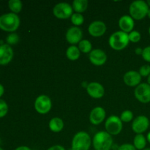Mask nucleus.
<instances>
[{"instance_id": "obj_30", "label": "nucleus", "mask_w": 150, "mask_h": 150, "mask_svg": "<svg viewBox=\"0 0 150 150\" xmlns=\"http://www.w3.org/2000/svg\"><path fill=\"white\" fill-rule=\"evenodd\" d=\"M139 74L142 77H148L150 75V65L149 64H144L140 67L139 71Z\"/></svg>"}, {"instance_id": "obj_15", "label": "nucleus", "mask_w": 150, "mask_h": 150, "mask_svg": "<svg viewBox=\"0 0 150 150\" xmlns=\"http://www.w3.org/2000/svg\"><path fill=\"white\" fill-rule=\"evenodd\" d=\"M106 113L102 107H95L91 111L89 114V121L94 125H98L105 120Z\"/></svg>"}, {"instance_id": "obj_3", "label": "nucleus", "mask_w": 150, "mask_h": 150, "mask_svg": "<svg viewBox=\"0 0 150 150\" xmlns=\"http://www.w3.org/2000/svg\"><path fill=\"white\" fill-rule=\"evenodd\" d=\"M129 38L128 34L122 32L117 31L110 36L108 39V44L112 49L116 51H121L128 45Z\"/></svg>"}, {"instance_id": "obj_7", "label": "nucleus", "mask_w": 150, "mask_h": 150, "mask_svg": "<svg viewBox=\"0 0 150 150\" xmlns=\"http://www.w3.org/2000/svg\"><path fill=\"white\" fill-rule=\"evenodd\" d=\"M54 16L59 19H67L73 14V7L67 2H60L56 4L53 8Z\"/></svg>"}, {"instance_id": "obj_42", "label": "nucleus", "mask_w": 150, "mask_h": 150, "mask_svg": "<svg viewBox=\"0 0 150 150\" xmlns=\"http://www.w3.org/2000/svg\"><path fill=\"white\" fill-rule=\"evenodd\" d=\"M149 35H150V26H149Z\"/></svg>"}, {"instance_id": "obj_29", "label": "nucleus", "mask_w": 150, "mask_h": 150, "mask_svg": "<svg viewBox=\"0 0 150 150\" xmlns=\"http://www.w3.org/2000/svg\"><path fill=\"white\" fill-rule=\"evenodd\" d=\"M8 112V105L7 103L0 99V118L5 117Z\"/></svg>"}, {"instance_id": "obj_21", "label": "nucleus", "mask_w": 150, "mask_h": 150, "mask_svg": "<svg viewBox=\"0 0 150 150\" xmlns=\"http://www.w3.org/2000/svg\"><path fill=\"white\" fill-rule=\"evenodd\" d=\"M81 55V51L79 50V47L76 45H71L68 47V48L66 51V56L67 59L71 61H76L79 59Z\"/></svg>"}, {"instance_id": "obj_36", "label": "nucleus", "mask_w": 150, "mask_h": 150, "mask_svg": "<svg viewBox=\"0 0 150 150\" xmlns=\"http://www.w3.org/2000/svg\"><path fill=\"white\" fill-rule=\"evenodd\" d=\"M4 86H3L1 84H0V98L4 95Z\"/></svg>"}, {"instance_id": "obj_33", "label": "nucleus", "mask_w": 150, "mask_h": 150, "mask_svg": "<svg viewBox=\"0 0 150 150\" xmlns=\"http://www.w3.org/2000/svg\"><path fill=\"white\" fill-rule=\"evenodd\" d=\"M47 150H66L64 146H62V145H54V146H51V147L48 148Z\"/></svg>"}, {"instance_id": "obj_4", "label": "nucleus", "mask_w": 150, "mask_h": 150, "mask_svg": "<svg viewBox=\"0 0 150 150\" xmlns=\"http://www.w3.org/2000/svg\"><path fill=\"white\" fill-rule=\"evenodd\" d=\"M149 6L146 1L143 0H137L134 1L130 4L129 7L130 16L134 20H142L146 16H147L149 11Z\"/></svg>"}, {"instance_id": "obj_17", "label": "nucleus", "mask_w": 150, "mask_h": 150, "mask_svg": "<svg viewBox=\"0 0 150 150\" xmlns=\"http://www.w3.org/2000/svg\"><path fill=\"white\" fill-rule=\"evenodd\" d=\"M13 58V50L8 44L0 45V64L6 65Z\"/></svg>"}, {"instance_id": "obj_26", "label": "nucleus", "mask_w": 150, "mask_h": 150, "mask_svg": "<svg viewBox=\"0 0 150 150\" xmlns=\"http://www.w3.org/2000/svg\"><path fill=\"white\" fill-rule=\"evenodd\" d=\"M133 119V114L130 110H125L123 111L120 116V120L123 122H130Z\"/></svg>"}, {"instance_id": "obj_20", "label": "nucleus", "mask_w": 150, "mask_h": 150, "mask_svg": "<svg viewBox=\"0 0 150 150\" xmlns=\"http://www.w3.org/2000/svg\"><path fill=\"white\" fill-rule=\"evenodd\" d=\"M146 137L143 134H136L133 139V146L137 150H143L146 146Z\"/></svg>"}, {"instance_id": "obj_2", "label": "nucleus", "mask_w": 150, "mask_h": 150, "mask_svg": "<svg viewBox=\"0 0 150 150\" xmlns=\"http://www.w3.org/2000/svg\"><path fill=\"white\" fill-rule=\"evenodd\" d=\"M20 26V18L13 13H6L0 16V29L4 32H14Z\"/></svg>"}, {"instance_id": "obj_25", "label": "nucleus", "mask_w": 150, "mask_h": 150, "mask_svg": "<svg viewBox=\"0 0 150 150\" xmlns=\"http://www.w3.org/2000/svg\"><path fill=\"white\" fill-rule=\"evenodd\" d=\"M70 20H71L72 23L73 25H75V26H78L82 25L84 22V18H83V15L81 14V13H75L72 15L71 18H70Z\"/></svg>"}, {"instance_id": "obj_41", "label": "nucleus", "mask_w": 150, "mask_h": 150, "mask_svg": "<svg viewBox=\"0 0 150 150\" xmlns=\"http://www.w3.org/2000/svg\"><path fill=\"white\" fill-rule=\"evenodd\" d=\"M143 150H150V148H145V149Z\"/></svg>"}, {"instance_id": "obj_9", "label": "nucleus", "mask_w": 150, "mask_h": 150, "mask_svg": "<svg viewBox=\"0 0 150 150\" xmlns=\"http://www.w3.org/2000/svg\"><path fill=\"white\" fill-rule=\"evenodd\" d=\"M134 95L136 99L142 103L150 102V85L147 83H141L136 87Z\"/></svg>"}, {"instance_id": "obj_1", "label": "nucleus", "mask_w": 150, "mask_h": 150, "mask_svg": "<svg viewBox=\"0 0 150 150\" xmlns=\"http://www.w3.org/2000/svg\"><path fill=\"white\" fill-rule=\"evenodd\" d=\"M95 150H111L113 146L112 136L106 131L98 132L92 139Z\"/></svg>"}, {"instance_id": "obj_34", "label": "nucleus", "mask_w": 150, "mask_h": 150, "mask_svg": "<svg viewBox=\"0 0 150 150\" xmlns=\"http://www.w3.org/2000/svg\"><path fill=\"white\" fill-rule=\"evenodd\" d=\"M15 150H32V149L26 146H18V147L16 148Z\"/></svg>"}, {"instance_id": "obj_11", "label": "nucleus", "mask_w": 150, "mask_h": 150, "mask_svg": "<svg viewBox=\"0 0 150 150\" xmlns=\"http://www.w3.org/2000/svg\"><path fill=\"white\" fill-rule=\"evenodd\" d=\"M65 37L69 43L71 44L72 45H75L82 40L83 32L80 28L74 26L67 29Z\"/></svg>"}, {"instance_id": "obj_10", "label": "nucleus", "mask_w": 150, "mask_h": 150, "mask_svg": "<svg viewBox=\"0 0 150 150\" xmlns=\"http://www.w3.org/2000/svg\"><path fill=\"white\" fill-rule=\"evenodd\" d=\"M149 127V120L146 116L140 115L133 120L132 129L136 134H142L146 132Z\"/></svg>"}, {"instance_id": "obj_8", "label": "nucleus", "mask_w": 150, "mask_h": 150, "mask_svg": "<svg viewBox=\"0 0 150 150\" xmlns=\"http://www.w3.org/2000/svg\"><path fill=\"white\" fill-rule=\"evenodd\" d=\"M52 108L51 98L45 95H41L36 98L35 101V109L38 114H46Z\"/></svg>"}, {"instance_id": "obj_27", "label": "nucleus", "mask_w": 150, "mask_h": 150, "mask_svg": "<svg viewBox=\"0 0 150 150\" xmlns=\"http://www.w3.org/2000/svg\"><path fill=\"white\" fill-rule=\"evenodd\" d=\"M128 38L130 42H138L141 40V38H142V35H141L140 32H139L138 31L133 30L131 32L128 34Z\"/></svg>"}, {"instance_id": "obj_39", "label": "nucleus", "mask_w": 150, "mask_h": 150, "mask_svg": "<svg viewBox=\"0 0 150 150\" xmlns=\"http://www.w3.org/2000/svg\"><path fill=\"white\" fill-rule=\"evenodd\" d=\"M147 16H148V17H149V18H150V8L149 9V11H148V13H147Z\"/></svg>"}, {"instance_id": "obj_19", "label": "nucleus", "mask_w": 150, "mask_h": 150, "mask_svg": "<svg viewBox=\"0 0 150 150\" xmlns=\"http://www.w3.org/2000/svg\"><path fill=\"white\" fill-rule=\"evenodd\" d=\"M49 126L50 130L54 133H59L64 128V122L59 117H54L51 119L49 122Z\"/></svg>"}, {"instance_id": "obj_43", "label": "nucleus", "mask_w": 150, "mask_h": 150, "mask_svg": "<svg viewBox=\"0 0 150 150\" xmlns=\"http://www.w3.org/2000/svg\"><path fill=\"white\" fill-rule=\"evenodd\" d=\"M0 150H4V149H2L1 147H0Z\"/></svg>"}, {"instance_id": "obj_16", "label": "nucleus", "mask_w": 150, "mask_h": 150, "mask_svg": "<svg viewBox=\"0 0 150 150\" xmlns=\"http://www.w3.org/2000/svg\"><path fill=\"white\" fill-rule=\"evenodd\" d=\"M142 76L139 72L135 70H130L127 72L123 76V81L127 86L134 87L139 86L142 81Z\"/></svg>"}, {"instance_id": "obj_38", "label": "nucleus", "mask_w": 150, "mask_h": 150, "mask_svg": "<svg viewBox=\"0 0 150 150\" xmlns=\"http://www.w3.org/2000/svg\"><path fill=\"white\" fill-rule=\"evenodd\" d=\"M147 83L150 85V75L147 77Z\"/></svg>"}, {"instance_id": "obj_28", "label": "nucleus", "mask_w": 150, "mask_h": 150, "mask_svg": "<svg viewBox=\"0 0 150 150\" xmlns=\"http://www.w3.org/2000/svg\"><path fill=\"white\" fill-rule=\"evenodd\" d=\"M6 41H7V44L9 45H16V44H17L18 42L19 37L16 33H11L7 37Z\"/></svg>"}, {"instance_id": "obj_31", "label": "nucleus", "mask_w": 150, "mask_h": 150, "mask_svg": "<svg viewBox=\"0 0 150 150\" xmlns=\"http://www.w3.org/2000/svg\"><path fill=\"white\" fill-rule=\"evenodd\" d=\"M142 56L145 61L150 62V45L144 48Z\"/></svg>"}, {"instance_id": "obj_22", "label": "nucleus", "mask_w": 150, "mask_h": 150, "mask_svg": "<svg viewBox=\"0 0 150 150\" xmlns=\"http://www.w3.org/2000/svg\"><path fill=\"white\" fill-rule=\"evenodd\" d=\"M73 10L77 13H81L85 12L88 7L87 0H74L73 2Z\"/></svg>"}, {"instance_id": "obj_32", "label": "nucleus", "mask_w": 150, "mask_h": 150, "mask_svg": "<svg viewBox=\"0 0 150 150\" xmlns=\"http://www.w3.org/2000/svg\"><path fill=\"white\" fill-rule=\"evenodd\" d=\"M117 150H137L136 149L133 144H122L121 146H120L118 147Z\"/></svg>"}, {"instance_id": "obj_12", "label": "nucleus", "mask_w": 150, "mask_h": 150, "mask_svg": "<svg viewBox=\"0 0 150 150\" xmlns=\"http://www.w3.org/2000/svg\"><path fill=\"white\" fill-rule=\"evenodd\" d=\"M89 61L95 66H102L106 62L107 55L104 51L99 48L93 49L89 53Z\"/></svg>"}, {"instance_id": "obj_13", "label": "nucleus", "mask_w": 150, "mask_h": 150, "mask_svg": "<svg viewBox=\"0 0 150 150\" xmlns=\"http://www.w3.org/2000/svg\"><path fill=\"white\" fill-rule=\"evenodd\" d=\"M106 25L101 21H95L89 24L88 32L91 36L94 38L102 37L106 32Z\"/></svg>"}, {"instance_id": "obj_40", "label": "nucleus", "mask_w": 150, "mask_h": 150, "mask_svg": "<svg viewBox=\"0 0 150 150\" xmlns=\"http://www.w3.org/2000/svg\"><path fill=\"white\" fill-rule=\"evenodd\" d=\"M146 3H147L148 6H149V7H150V0H148L147 1H146Z\"/></svg>"}, {"instance_id": "obj_23", "label": "nucleus", "mask_w": 150, "mask_h": 150, "mask_svg": "<svg viewBox=\"0 0 150 150\" xmlns=\"http://www.w3.org/2000/svg\"><path fill=\"white\" fill-rule=\"evenodd\" d=\"M9 8L15 14L20 13L23 7V4L20 0H10L8 1Z\"/></svg>"}, {"instance_id": "obj_35", "label": "nucleus", "mask_w": 150, "mask_h": 150, "mask_svg": "<svg viewBox=\"0 0 150 150\" xmlns=\"http://www.w3.org/2000/svg\"><path fill=\"white\" fill-rule=\"evenodd\" d=\"M135 53H136L137 55H142V53H143V49L142 48H137L135 50Z\"/></svg>"}, {"instance_id": "obj_24", "label": "nucleus", "mask_w": 150, "mask_h": 150, "mask_svg": "<svg viewBox=\"0 0 150 150\" xmlns=\"http://www.w3.org/2000/svg\"><path fill=\"white\" fill-rule=\"evenodd\" d=\"M79 48L81 52L83 54L90 53L92 51V45L91 42L88 40H82L79 43Z\"/></svg>"}, {"instance_id": "obj_14", "label": "nucleus", "mask_w": 150, "mask_h": 150, "mask_svg": "<svg viewBox=\"0 0 150 150\" xmlns=\"http://www.w3.org/2000/svg\"><path fill=\"white\" fill-rule=\"evenodd\" d=\"M86 89L89 96L95 99L102 98L105 95V89L103 86L98 82H91L88 83Z\"/></svg>"}, {"instance_id": "obj_6", "label": "nucleus", "mask_w": 150, "mask_h": 150, "mask_svg": "<svg viewBox=\"0 0 150 150\" xmlns=\"http://www.w3.org/2000/svg\"><path fill=\"white\" fill-rule=\"evenodd\" d=\"M122 122L120 117L115 115H111L108 117L105 122V131L111 136H117L122 130Z\"/></svg>"}, {"instance_id": "obj_37", "label": "nucleus", "mask_w": 150, "mask_h": 150, "mask_svg": "<svg viewBox=\"0 0 150 150\" xmlns=\"http://www.w3.org/2000/svg\"><path fill=\"white\" fill-rule=\"evenodd\" d=\"M146 140H147V142L150 144V132H149V133H148L147 136H146Z\"/></svg>"}, {"instance_id": "obj_5", "label": "nucleus", "mask_w": 150, "mask_h": 150, "mask_svg": "<svg viewBox=\"0 0 150 150\" xmlns=\"http://www.w3.org/2000/svg\"><path fill=\"white\" fill-rule=\"evenodd\" d=\"M92 141L90 136L84 131L76 133L72 140V150H89L92 145Z\"/></svg>"}, {"instance_id": "obj_18", "label": "nucleus", "mask_w": 150, "mask_h": 150, "mask_svg": "<svg viewBox=\"0 0 150 150\" xmlns=\"http://www.w3.org/2000/svg\"><path fill=\"white\" fill-rule=\"evenodd\" d=\"M119 26H120L121 31L127 34L130 33L134 29V19L130 16L125 15V16H122L119 20Z\"/></svg>"}]
</instances>
